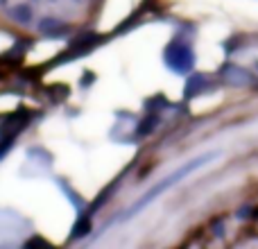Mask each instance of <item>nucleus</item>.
I'll return each mask as SVG.
<instances>
[{
  "label": "nucleus",
  "mask_w": 258,
  "mask_h": 249,
  "mask_svg": "<svg viewBox=\"0 0 258 249\" xmlns=\"http://www.w3.org/2000/svg\"><path fill=\"white\" fill-rule=\"evenodd\" d=\"M27 14H30V9H27V7H16L12 12V16L16 18L18 23H27V21H30V16H27Z\"/></svg>",
  "instance_id": "3"
},
{
  "label": "nucleus",
  "mask_w": 258,
  "mask_h": 249,
  "mask_svg": "<svg viewBox=\"0 0 258 249\" xmlns=\"http://www.w3.org/2000/svg\"><path fill=\"white\" fill-rule=\"evenodd\" d=\"M165 61L172 71H188L192 66V52L186 48V45H170L168 52H165Z\"/></svg>",
  "instance_id": "2"
},
{
  "label": "nucleus",
  "mask_w": 258,
  "mask_h": 249,
  "mask_svg": "<svg viewBox=\"0 0 258 249\" xmlns=\"http://www.w3.org/2000/svg\"><path fill=\"white\" fill-rule=\"evenodd\" d=\"M211 159H213V154L197 156V159H192V161H188V163H183L181 168L177 170V172H172V174H168V177H165V179H161V181L156 183L154 188H150V191H147L145 195H143L141 200H138L136 204H134L132 209L127 211V218H132V215H136L138 211H143V209H145V206H150L152 202H154L156 197H161V195H163V193L168 191V188H172L174 183H179L183 177H188V174H190V172H195V170H200L202 165H206Z\"/></svg>",
  "instance_id": "1"
}]
</instances>
